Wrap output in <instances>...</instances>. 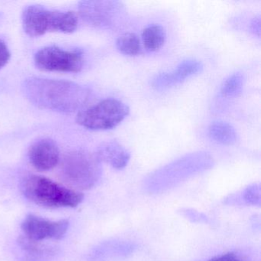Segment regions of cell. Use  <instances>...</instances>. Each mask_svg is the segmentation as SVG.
Segmentation results:
<instances>
[{
  "instance_id": "1",
  "label": "cell",
  "mask_w": 261,
  "mask_h": 261,
  "mask_svg": "<svg viewBox=\"0 0 261 261\" xmlns=\"http://www.w3.org/2000/svg\"><path fill=\"white\" fill-rule=\"evenodd\" d=\"M24 96L37 108L60 113H73L86 105L91 91L69 81L31 77L22 85Z\"/></svg>"
},
{
  "instance_id": "2",
  "label": "cell",
  "mask_w": 261,
  "mask_h": 261,
  "mask_svg": "<svg viewBox=\"0 0 261 261\" xmlns=\"http://www.w3.org/2000/svg\"><path fill=\"white\" fill-rule=\"evenodd\" d=\"M21 189L30 201L48 208L75 207L84 199V195L81 192L33 174L22 178Z\"/></svg>"
},
{
  "instance_id": "3",
  "label": "cell",
  "mask_w": 261,
  "mask_h": 261,
  "mask_svg": "<svg viewBox=\"0 0 261 261\" xmlns=\"http://www.w3.org/2000/svg\"><path fill=\"white\" fill-rule=\"evenodd\" d=\"M22 22L29 36L39 37L48 32L74 33L79 19L74 12L51 11L42 6L30 5L22 11Z\"/></svg>"
},
{
  "instance_id": "4",
  "label": "cell",
  "mask_w": 261,
  "mask_h": 261,
  "mask_svg": "<svg viewBox=\"0 0 261 261\" xmlns=\"http://www.w3.org/2000/svg\"><path fill=\"white\" fill-rule=\"evenodd\" d=\"M100 161L86 150L68 152L61 163L60 176L64 182L74 189H91L101 175Z\"/></svg>"
},
{
  "instance_id": "5",
  "label": "cell",
  "mask_w": 261,
  "mask_h": 261,
  "mask_svg": "<svg viewBox=\"0 0 261 261\" xmlns=\"http://www.w3.org/2000/svg\"><path fill=\"white\" fill-rule=\"evenodd\" d=\"M129 113V108L126 103L117 99L108 98L80 111L76 121L91 130H108L118 126Z\"/></svg>"
},
{
  "instance_id": "6",
  "label": "cell",
  "mask_w": 261,
  "mask_h": 261,
  "mask_svg": "<svg viewBox=\"0 0 261 261\" xmlns=\"http://www.w3.org/2000/svg\"><path fill=\"white\" fill-rule=\"evenodd\" d=\"M39 70L55 72L77 73L84 65V56L77 50H65L56 45L44 47L34 56Z\"/></svg>"
},
{
  "instance_id": "7",
  "label": "cell",
  "mask_w": 261,
  "mask_h": 261,
  "mask_svg": "<svg viewBox=\"0 0 261 261\" xmlns=\"http://www.w3.org/2000/svg\"><path fill=\"white\" fill-rule=\"evenodd\" d=\"M79 9L84 20L101 29L117 25L125 15L124 6L119 1H84Z\"/></svg>"
},
{
  "instance_id": "8",
  "label": "cell",
  "mask_w": 261,
  "mask_h": 261,
  "mask_svg": "<svg viewBox=\"0 0 261 261\" xmlns=\"http://www.w3.org/2000/svg\"><path fill=\"white\" fill-rule=\"evenodd\" d=\"M69 227L68 220L49 221L42 217L29 215L22 221L21 228L25 238L42 242L45 240H60Z\"/></svg>"
},
{
  "instance_id": "9",
  "label": "cell",
  "mask_w": 261,
  "mask_h": 261,
  "mask_svg": "<svg viewBox=\"0 0 261 261\" xmlns=\"http://www.w3.org/2000/svg\"><path fill=\"white\" fill-rule=\"evenodd\" d=\"M29 160L32 166L38 171L46 172L51 170L60 161L59 146L51 139H40L30 147Z\"/></svg>"
},
{
  "instance_id": "10",
  "label": "cell",
  "mask_w": 261,
  "mask_h": 261,
  "mask_svg": "<svg viewBox=\"0 0 261 261\" xmlns=\"http://www.w3.org/2000/svg\"><path fill=\"white\" fill-rule=\"evenodd\" d=\"M203 65L195 59L181 62L172 72L160 73L152 79V86L156 90H164L184 82L186 79L201 72Z\"/></svg>"
},
{
  "instance_id": "11",
  "label": "cell",
  "mask_w": 261,
  "mask_h": 261,
  "mask_svg": "<svg viewBox=\"0 0 261 261\" xmlns=\"http://www.w3.org/2000/svg\"><path fill=\"white\" fill-rule=\"evenodd\" d=\"M96 155L100 162H105L117 169L126 167L130 159V153L117 140L102 143L97 148Z\"/></svg>"
},
{
  "instance_id": "12",
  "label": "cell",
  "mask_w": 261,
  "mask_h": 261,
  "mask_svg": "<svg viewBox=\"0 0 261 261\" xmlns=\"http://www.w3.org/2000/svg\"><path fill=\"white\" fill-rule=\"evenodd\" d=\"M208 134L214 141L227 146L234 144L238 140L236 130L227 122H213L209 126Z\"/></svg>"
},
{
  "instance_id": "13",
  "label": "cell",
  "mask_w": 261,
  "mask_h": 261,
  "mask_svg": "<svg viewBox=\"0 0 261 261\" xmlns=\"http://www.w3.org/2000/svg\"><path fill=\"white\" fill-rule=\"evenodd\" d=\"M166 39V31L160 25H149L142 33L143 45L149 51H155L160 49L164 45Z\"/></svg>"
},
{
  "instance_id": "14",
  "label": "cell",
  "mask_w": 261,
  "mask_h": 261,
  "mask_svg": "<svg viewBox=\"0 0 261 261\" xmlns=\"http://www.w3.org/2000/svg\"><path fill=\"white\" fill-rule=\"evenodd\" d=\"M117 49L125 56H136L141 53L142 47L140 38L135 33H124L117 39Z\"/></svg>"
},
{
  "instance_id": "15",
  "label": "cell",
  "mask_w": 261,
  "mask_h": 261,
  "mask_svg": "<svg viewBox=\"0 0 261 261\" xmlns=\"http://www.w3.org/2000/svg\"><path fill=\"white\" fill-rule=\"evenodd\" d=\"M244 77L241 73L229 76L221 87V94L224 97H238L243 89Z\"/></svg>"
},
{
  "instance_id": "16",
  "label": "cell",
  "mask_w": 261,
  "mask_h": 261,
  "mask_svg": "<svg viewBox=\"0 0 261 261\" xmlns=\"http://www.w3.org/2000/svg\"><path fill=\"white\" fill-rule=\"evenodd\" d=\"M19 244L22 249L30 255L34 256H43V255L51 254L54 250L50 247L42 245L41 242L32 241L25 236L19 238Z\"/></svg>"
},
{
  "instance_id": "17",
  "label": "cell",
  "mask_w": 261,
  "mask_h": 261,
  "mask_svg": "<svg viewBox=\"0 0 261 261\" xmlns=\"http://www.w3.org/2000/svg\"><path fill=\"white\" fill-rule=\"evenodd\" d=\"M11 58V53L5 42L0 39V69L5 67Z\"/></svg>"
},
{
  "instance_id": "18",
  "label": "cell",
  "mask_w": 261,
  "mask_h": 261,
  "mask_svg": "<svg viewBox=\"0 0 261 261\" xmlns=\"http://www.w3.org/2000/svg\"><path fill=\"white\" fill-rule=\"evenodd\" d=\"M207 261H242L233 253H227L220 256H215Z\"/></svg>"
},
{
  "instance_id": "19",
  "label": "cell",
  "mask_w": 261,
  "mask_h": 261,
  "mask_svg": "<svg viewBox=\"0 0 261 261\" xmlns=\"http://www.w3.org/2000/svg\"><path fill=\"white\" fill-rule=\"evenodd\" d=\"M250 29H251L252 33L259 37V32H260V19H259V17L253 19V22L250 25Z\"/></svg>"
}]
</instances>
